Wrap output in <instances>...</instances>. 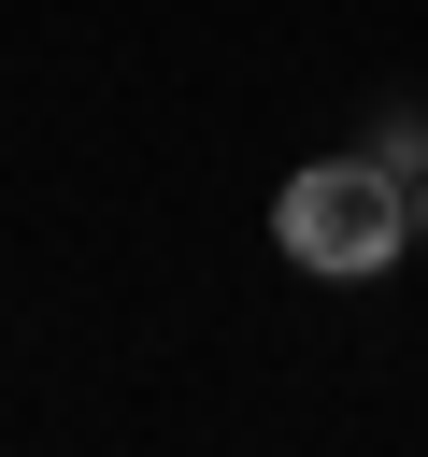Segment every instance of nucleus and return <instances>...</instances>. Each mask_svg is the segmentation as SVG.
I'll return each mask as SVG.
<instances>
[{
  "instance_id": "f257e3e1",
  "label": "nucleus",
  "mask_w": 428,
  "mask_h": 457,
  "mask_svg": "<svg viewBox=\"0 0 428 457\" xmlns=\"http://www.w3.org/2000/svg\"><path fill=\"white\" fill-rule=\"evenodd\" d=\"M271 243H285L300 271H328V286H371L385 257H414V171H385V157H314V171H285Z\"/></svg>"
},
{
  "instance_id": "f03ea898",
  "label": "nucleus",
  "mask_w": 428,
  "mask_h": 457,
  "mask_svg": "<svg viewBox=\"0 0 428 457\" xmlns=\"http://www.w3.org/2000/svg\"><path fill=\"white\" fill-rule=\"evenodd\" d=\"M414 243H428V171H414Z\"/></svg>"
}]
</instances>
